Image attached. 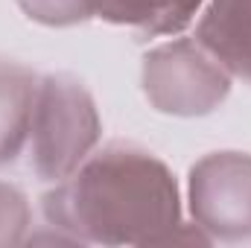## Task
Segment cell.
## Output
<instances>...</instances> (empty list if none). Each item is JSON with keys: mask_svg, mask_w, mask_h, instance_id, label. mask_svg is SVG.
Returning a JSON list of instances; mask_svg holds the SVG:
<instances>
[{"mask_svg": "<svg viewBox=\"0 0 251 248\" xmlns=\"http://www.w3.org/2000/svg\"><path fill=\"white\" fill-rule=\"evenodd\" d=\"M50 228L94 246H210L181 219V190L173 170L134 143L97 149L73 175L41 196Z\"/></svg>", "mask_w": 251, "mask_h": 248, "instance_id": "cell-1", "label": "cell"}, {"mask_svg": "<svg viewBox=\"0 0 251 248\" xmlns=\"http://www.w3.org/2000/svg\"><path fill=\"white\" fill-rule=\"evenodd\" d=\"M102 117L94 94L73 73L38 79L29 120V167L38 181L59 184L73 175L100 146Z\"/></svg>", "mask_w": 251, "mask_h": 248, "instance_id": "cell-2", "label": "cell"}, {"mask_svg": "<svg viewBox=\"0 0 251 248\" xmlns=\"http://www.w3.org/2000/svg\"><path fill=\"white\" fill-rule=\"evenodd\" d=\"M234 76L196 38H173L152 47L140 64V88L146 102L167 117H207L219 111L231 94Z\"/></svg>", "mask_w": 251, "mask_h": 248, "instance_id": "cell-3", "label": "cell"}, {"mask_svg": "<svg viewBox=\"0 0 251 248\" xmlns=\"http://www.w3.org/2000/svg\"><path fill=\"white\" fill-rule=\"evenodd\" d=\"M193 225L210 243H251V155L222 149L190 167Z\"/></svg>", "mask_w": 251, "mask_h": 248, "instance_id": "cell-4", "label": "cell"}, {"mask_svg": "<svg viewBox=\"0 0 251 248\" xmlns=\"http://www.w3.org/2000/svg\"><path fill=\"white\" fill-rule=\"evenodd\" d=\"M196 41L234 79L251 85V0H207L199 12Z\"/></svg>", "mask_w": 251, "mask_h": 248, "instance_id": "cell-5", "label": "cell"}, {"mask_svg": "<svg viewBox=\"0 0 251 248\" xmlns=\"http://www.w3.org/2000/svg\"><path fill=\"white\" fill-rule=\"evenodd\" d=\"M38 79L29 64L0 56V170L26 152Z\"/></svg>", "mask_w": 251, "mask_h": 248, "instance_id": "cell-6", "label": "cell"}, {"mask_svg": "<svg viewBox=\"0 0 251 248\" xmlns=\"http://www.w3.org/2000/svg\"><path fill=\"white\" fill-rule=\"evenodd\" d=\"M207 0H100L97 18L146 38L181 35Z\"/></svg>", "mask_w": 251, "mask_h": 248, "instance_id": "cell-7", "label": "cell"}, {"mask_svg": "<svg viewBox=\"0 0 251 248\" xmlns=\"http://www.w3.org/2000/svg\"><path fill=\"white\" fill-rule=\"evenodd\" d=\"M15 3L32 24L67 29L94 21L100 0H15Z\"/></svg>", "mask_w": 251, "mask_h": 248, "instance_id": "cell-8", "label": "cell"}, {"mask_svg": "<svg viewBox=\"0 0 251 248\" xmlns=\"http://www.w3.org/2000/svg\"><path fill=\"white\" fill-rule=\"evenodd\" d=\"M29 225H32V210L24 190H18L9 181H0V248L26 243Z\"/></svg>", "mask_w": 251, "mask_h": 248, "instance_id": "cell-9", "label": "cell"}]
</instances>
